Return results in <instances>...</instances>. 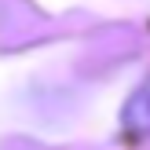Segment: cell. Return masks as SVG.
<instances>
[{
	"instance_id": "cell-1",
	"label": "cell",
	"mask_w": 150,
	"mask_h": 150,
	"mask_svg": "<svg viewBox=\"0 0 150 150\" xmlns=\"http://www.w3.org/2000/svg\"><path fill=\"white\" fill-rule=\"evenodd\" d=\"M121 121H125V132H128V136H136V139L150 136V77L132 92V99L125 103Z\"/></svg>"
}]
</instances>
